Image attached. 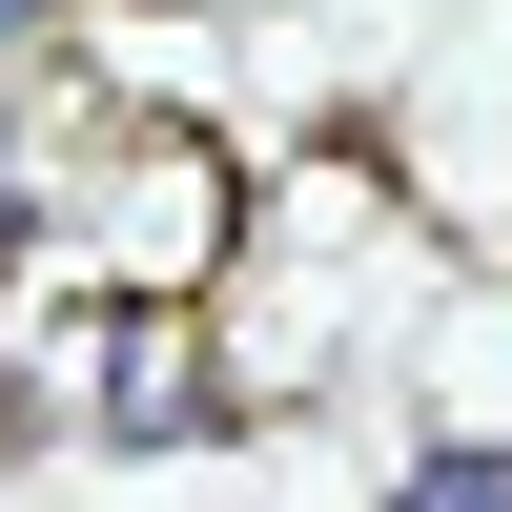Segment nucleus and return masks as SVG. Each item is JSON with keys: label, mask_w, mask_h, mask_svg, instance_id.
Masks as SVG:
<instances>
[{"label": "nucleus", "mask_w": 512, "mask_h": 512, "mask_svg": "<svg viewBox=\"0 0 512 512\" xmlns=\"http://www.w3.org/2000/svg\"><path fill=\"white\" fill-rule=\"evenodd\" d=\"M390 512H512V431H431L390 472Z\"/></svg>", "instance_id": "1"}, {"label": "nucleus", "mask_w": 512, "mask_h": 512, "mask_svg": "<svg viewBox=\"0 0 512 512\" xmlns=\"http://www.w3.org/2000/svg\"><path fill=\"white\" fill-rule=\"evenodd\" d=\"M41 21H62V0H0V41H41Z\"/></svg>", "instance_id": "2"}]
</instances>
